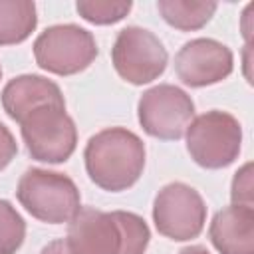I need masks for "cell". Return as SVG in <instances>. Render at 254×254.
Wrapping results in <instances>:
<instances>
[{"label": "cell", "mask_w": 254, "mask_h": 254, "mask_svg": "<svg viewBox=\"0 0 254 254\" xmlns=\"http://www.w3.org/2000/svg\"><path fill=\"white\" fill-rule=\"evenodd\" d=\"M192 117V97L173 83H159L147 89L137 103L139 125L147 135L161 141H177L185 137Z\"/></svg>", "instance_id": "obj_8"}, {"label": "cell", "mask_w": 254, "mask_h": 254, "mask_svg": "<svg viewBox=\"0 0 254 254\" xmlns=\"http://www.w3.org/2000/svg\"><path fill=\"white\" fill-rule=\"evenodd\" d=\"M16 196L34 218L48 224L69 222L81 208L75 183L48 169H28L18 181Z\"/></svg>", "instance_id": "obj_3"}, {"label": "cell", "mask_w": 254, "mask_h": 254, "mask_svg": "<svg viewBox=\"0 0 254 254\" xmlns=\"http://www.w3.org/2000/svg\"><path fill=\"white\" fill-rule=\"evenodd\" d=\"M40 254H69V252H67L64 240H52L50 244H46V246L42 248Z\"/></svg>", "instance_id": "obj_19"}, {"label": "cell", "mask_w": 254, "mask_h": 254, "mask_svg": "<svg viewBox=\"0 0 254 254\" xmlns=\"http://www.w3.org/2000/svg\"><path fill=\"white\" fill-rule=\"evenodd\" d=\"M67 224L64 242L69 254H145L151 240L147 222L127 210L83 206Z\"/></svg>", "instance_id": "obj_1"}, {"label": "cell", "mask_w": 254, "mask_h": 254, "mask_svg": "<svg viewBox=\"0 0 254 254\" xmlns=\"http://www.w3.org/2000/svg\"><path fill=\"white\" fill-rule=\"evenodd\" d=\"M187 151L202 169H224L232 165L242 149V125L228 111L210 109L192 117L185 131Z\"/></svg>", "instance_id": "obj_4"}, {"label": "cell", "mask_w": 254, "mask_h": 254, "mask_svg": "<svg viewBox=\"0 0 254 254\" xmlns=\"http://www.w3.org/2000/svg\"><path fill=\"white\" fill-rule=\"evenodd\" d=\"M38 26V10L32 0H0V46L22 44Z\"/></svg>", "instance_id": "obj_13"}, {"label": "cell", "mask_w": 254, "mask_h": 254, "mask_svg": "<svg viewBox=\"0 0 254 254\" xmlns=\"http://www.w3.org/2000/svg\"><path fill=\"white\" fill-rule=\"evenodd\" d=\"M234 69L232 50L212 38H194L175 56V73L189 87H206L224 81Z\"/></svg>", "instance_id": "obj_10"}, {"label": "cell", "mask_w": 254, "mask_h": 254, "mask_svg": "<svg viewBox=\"0 0 254 254\" xmlns=\"http://www.w3.org/2000/svg\"><path fill=\"white\" fill-rule=\"evenodd\" d=\"M26 238V222L22 214L4 198H0V254H16Z\"/></svg>", "instance_id": "obj_16"}, {"label": "cell", "mask_w": 254, "mask_h": 254, "mask_svg": "<svg viewBox=\"0 0 254 254\" xmlns=\"http://www.w3.org/2000/svg\"><path fill=\"white\" fill-rule=\"evenodd\" d=\"M216 2L206 0H159L157 10L163 20L181 30V32H194L200 30L210 22L216 12Z\"/></svg>", "instance_id": "obj_14"}, {"label": "cell", "mask_w": 254, "mask_h": 254, "mask_svg": "<svg viewBox=\"0 0 254 254\" xmlns=\"http://www.w3.org/2000/svg\"><path fill=\"white\" fill-rule=\"evenodd\" d=\"M111 64L121 79L133 85H145L161 77L169 64L163 42L147 28H123L111 48Z\"/></svg>", "instance_id": "obj_7"}, {"label": "cell", "mask_w": 254, "mask_h": 254, "mask_svg": "<svg viewBox=\"0 0 254 254\" xmlns=\"http://www.w3.org/2000/svg\"><path fill=\"white\" fill-rule=\"evenodd\" d=\"M0 101L6 115L16 123H20L28 113L44 105L65 107V99L60 85L36 73H24L10 79L0 93Z\"/></svg>", "instance_id": "obj_11"}, {"label": "cell", "mask_w": 254, "mask_h": 254, "mask_svg": "<svg viewBox=\"0 0 254 254\" xmlns=\"http://www.w3.org/2000/svg\"><path fill=\"white\" fill-rule=\"evenodd\" d=\"M179 254H210L204 246H200V244H194V246H187V248H183Z\"/></svg>", "instance_id": "obj_20"}, {"label": "cell", "mask_w": 254, "mask_h": 254, "mask_svg": "<svg viewBox=\"0 0 254 254\" xmlns=\"http://www.w3.org/2000/svg\"><path fill=\"white\" fill-rule=\"evenodd\" d=\"M93 34L77 24H56L46 28L34 42L36 64L56 75H75L97 58Z\"/></svg>", "instance_id": "obj_5"}, {"label": "cell", "mask_w": 254, "mask_h": 254, "mask_svg": "<svg viewBox=\"0 0 254 254\" xmlns=\"http://www.w3.org/2000/svg\"><path fill=\"white\" fill-rule=\"evenodd\" d=\"M230 198L232 204L254 206V183H252V163L242 165L232 179L230 185Z\"/></svg>", "instance_id": "obj_17"}, {"label": "cell", "mask_w": 254, "mask_h": 254, "mask_svg": "<svg viewBox=\"0 0 254 254\" xmlns=\"http://www.w3.org/2000/svg\"><path fill=\"white\" fill-rule=\"evenodd\" d=\"M145 155L139 135L125 127H107L89 137L83 161L91 183L107 192H121L141 179Z\"/></svg>", "instance_id": "obj_2"}, {"label": "cell", "mask_w": 254, "mask_h": 254, "mask_svg": "<svg viewBox=\"0 0 254 254\" xmlns=\"http://www.w3.org/2000/svg\"><path fill=\"white\" fill-rule=\"evenodd\" d=\"M20 133L30 157L40 163H65L77 147V127L65 107L34 109L20 121Z\"/></svg>", "instance_id": "obj_6"}, {"label": "cell", "mask_w": 254, "mask_h": 254, "mask_svg": "<svg viewBox=\"0 0 254 254\" xmlns=\"http://www.w3.org/2000/svg\"><path fill=\"white\" fill-rule=\"evenodd\" d=\"M133 8L131 0H77V14L95 26H109L123 20Z\"/></svg>", "instance_id": "obj_15"}, {"label": "cell", "mask_w": 254, "mask_h": 254, "mask_svg": "<svg viewBox=\"0 0 254 254\" xmlns=\"http://www.w3.org/2000/svg\"><path fill=\"white\" fill-rule=\"evenodd\" d=\"M208 238L220 254H254V206L220 208L210 220Z\"/></svg>", "instance_id": "obj_12"}, {"label": "cell", "mask_w": 254, "mask_h": 254, "mask_svg": "<svg viewBox=\"0 0 254 254\" xmlns=\"http://www.w3.org/2000/svg\"><path fill=\"white\" fill-rule=\"evenodd\" d=\"M16 153H18V143L12 131L4 123H0V171H4L12 163Z\"/></svg>", "instance_id": "obj_18"}, {"label": "cell", "mask_w": 254, "mask_h": 254, "mask_svg": "<svg viewBox=\"0 0 254 254\" xmlns=\"http://www.w3.org/2000/svg\"><path fill=\"white\" fill-rule=\"evenodd\" d=\"M153 222L159 234L175 242L196 238L206 222V204L187 183L165 185L153 200Z\"/></svg>", "instance_id": "obj_9"}, {"label": "cell", "mask_w": 254, "mask_h": 254, "mask_svg": "<svg viewBox=\"0 0 254 254\" xmlns=\"http://www.w3.org/2000/svg\"><path fill=\"white\" fill-rule=\"evenodd\" d=\"M0 79H2V65H0Z\"/></svg>", "instance_id": "obj_21"}]
</instances>
